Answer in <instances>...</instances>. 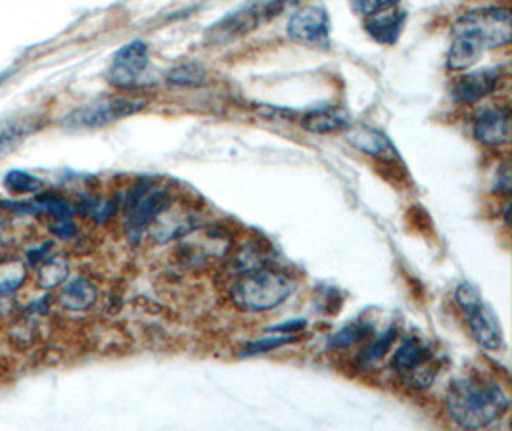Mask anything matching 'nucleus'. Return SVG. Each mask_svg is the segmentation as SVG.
I'll return each mask as SVG.
<instances>
[{"label":"nucleus","instance_id":"obj_1","mask_svg":"<svg viewBox=\"0 0 512 431\" xmlns=\"http://www.w3.org/2000/svg\"><path fill=\"white\" fill-rule=\"evenodd\" d=\"M453 41L447 52V69H470L486 50L511 43V10L486 6L470 10L453 23Z\"/></svg>","mask_w":512,"mask_h":431},{"label":"nucleus","instance_id":"obj_2","mask_svg":"<svg viewBox=\"0 0 512 431\" xmlns=\"http://www.w3.org/2000/svg\"><path fill=\"white\" fill-rule=\"evenodd\" d=\"M447 410L453 422L465 430H482L501 420L511 407L509 395L495 382L466 378L447 393Z\"/></svg>","mask_w":512,"mask_h":431},{"label":"nucleus","instance_id":"obj_3","mask_svg":"<svg viewBox=\"0 0 512 431\" xmlns=\"http://www.w3.org/2000/svg\"><path fill=\"white\" fill-rule=\"evenodd\" d=\"M294 292V284L284 274L256 269L244 274L233 288V303L248 313H265L284 303Z\"/></svg>","mask_w":512,"mask_h":431},{"label":"nucleus","instance_id":"obj_4","mask_svg":"<svg viewBox=\"0 0 512 431\" xmlns=\"http://www.w3.org/2000/svg\"><path fill=\"white\" fill-rule=\"evenodd\" d=\"M300 0H256L240 10H236L231 16L217 23L210 29L211 41L215 43H229L234 39H240L267 23L279 20L282 14L294 12Z\"/></svg>","mask_w":512,"mask_h":431},{"label":"nucleus","instance_id":"obj_5","mask_svg":"<svg viewBox=\"0 0 512 431\" xmlns=\"http://www.w3.org/2000/svg\"><path fill=\"white\" fill-rule=\"evenodd\" d=\"M146 100L139 96H108L98 98L89 104H83L75 108L66 119L64 127L68 129H100L106 125H112L119 119L139 114L146 108Z\"/></svg>","mask_w":512,"mask_h":431},{"label":"nucleus","instance_id":"obj_6","mask_svg":"<svg viewBox=\"0 0 512 431\" xmlns=\"http://www.w3.org/2000/svg\"><path fill=\"white\" fill-rule=\"evenodd\" d=\"M455 299L466 313L468 328L484 349L488 351H501L505 345V334L501 322L493 309L482 299L480 292L472 284H461L455 290Z\"/></svg>","mask_w":512,"mask_h":431},{"label":"nucleus","instance_id":"obj_7","mask_svg":"<svg viewBox=\"0 0 512 431\" xmlns=\"http://www.w3.org/2000/svg\"><path fill=\"white\" fill-rule=\"evenodd\" d=\"M434 353L420 338H407L392 357V368L409 386L426 387L434 380Z\"/></svg>","mask_w":512,"mask_h":431},{"label":"nucleus","instance_id":"obj_8","mask_svg":"<svg viewBox=\"0 0 512 431\" xmlns=\"http://www.w3.org/2000/svg\"><path fill=\"white\" fill-rule=\"evenodd\" d=\"M150 66V48L144 41L121 46L108 69V83L121 91L137 89Z\"/></svg>","mask_w":512,"mask_h":431},{"label":"nucleus","instance_id":"obj_9","mask_svg":"<svg viewBox=\"0 0 512 431\" xmlns=\"http://www.w3.org/2000/svg\"><path fill=\"white\" fill-rule=\"evenodd\" d=\"M169 207V196L162 188L137 186L127 196V228L131 234H140L150 227Z\"/></svg>","mask_w":512,"mask_h":431},{"label":"nucleus","instance_id":"obj_10","mask_svg":"<svg viewBox=\"0 0 512 431\" xmlns=\"http://www.w3.org/2000/svg\"><path fill=\"white\" fill-rule=\"evenodd\" d=\"M288 37L300 45H325L330 37V18L323 6H303L292 12L288 25Z\"/></svg>","mask_w":512,"mask_h":431},{"label":"nucleus","instance_id":"obj_11","mask_svg":"<svg viewBox=\"0 0 512 431\" xmlns=\"http://www.w3.org/2000/svg\"><path fill=\"white\" fill-rule=\"evenodd\" d=\"M472 135L484 146H505L511 140V110L505 106H486L472 119Z\"/></svg>","mask_w":512,"mask_h":431},{"label":"nucleus","instance_id":"obj_12","mask_svg":"<svg viewBox=\"0 0 512 431\" xmlns=\"http://www.w3.org/2000/svg\"><path fill=\"white\" fill-rule=\"evenodd\" d=\"M27 259H29L27 263L35 267L37 286L41 290L58 288L62 282H66L70 274V263L66 261V257L52 250V244H43L29 250Z\"/></svg>","mask_w":512,"mask_h":431},{"label":"nucleus","instance_id":"obj_13","mask_svg":"<svg viewBox=\"0 0 512 431\" xmlns=\"http://www.w3.org/2000/svg\"><path fill=\"white\" fill-rule=\"evenodd\" d=\"M501 77H503L501 69L497 68L478 69V71L466 73L465 77H461L455 83L451 96L461 106H472L484 100L491 92H495Z\"/></svg>","mask_w":512,"mask_h":431},{"label":"nucleus","instance_id":"obj_14","mask_svg":"<svg viewBox=\"0 0 512 431\" xmlns=\"http://www.w3.org/2000/svg\"><path fill=\"white\" fill-rule=\"evenodd\" d=\"M39 127L41 119L29 112L0 119V158H6L18 150L27 138L37 133Z\"/></svg>","mask_w":512,"mask_h":431},{"label":"nucleus","instance_id":"obj_15","mask_svg":"<svg viewBox=\"0 0 512 431\" xmlns=\"http://www.w3.org/2000/svg\"><path fill=\"white\" fill-rule=\"evenodd\" d=\"M346 140L351 146L367 156L376 159H384V161H396L399 159L394 144L390 142V138L384 133H380L378 129H373L369 125H355L346 129Z\"/></svg>","mask_w":512,"mask_h":431},{"label":"nucleus","instance_id":"obj_16","mask_svg":"<svg viewBox=\"0 0 512 431\" xmlns=\"http://www.w3.org/2000/svg\"><path fill=\"white\" fill-rule=\"evenodd\" d=\"M405 22H407V14L403 10H397L396 6L365 18L363 25H365V31L371 35V39H374L378 45L392 46L399 41Z\"/></svg>","mask_w":512,"mask_h":431},{"label":"nucleus","instance_id":"obj_17","mask_svg":"<svg viewBox=\"0 0 512 431\" xmlns=\"http://www.w3.org/2000/svg\"><path fill=\"white\" fill-rule=\"evenodd\" d=\"M300 127L307 133L313 135H334L340 131H346L350 127L348 115L332 110V108H319V110H309L298 117Z\"/></svg>","mask_w":512,"mask_h":431},{"label":"nucleus","instance_id":"obj_18","mask_svg":"<svg viewBox=\"0 0 512 431\" xmlns=\"http://www.w3.org/2000/svg\"><path fill=\"white\" fill-rule=\"evenodd\" d=\"M96 286L91 280L77 276L66 282L58 294V301L68 311H87L96 303Z\"/></svg>","mask_w":512,"mask_h":431},{"label":"nucleus","instance_id":"obj_19","mask_svg":"<svg viewBox=\"0 0 512 431\" xmlns=\"http://www.w3.org/2000/svg\"><path fill=\"white\" fill-rule=\"evenodd\" d=\"M27 280V263L18 257L0 259V297L16 294Z\"/></svg>","mask_w":512,"mask_h":431},{"label":"nucleus","instance_id":"obj_20","mask_svg":"<svg viewBox=\"0 0 512 431\" xmlns=\"http://www.w3.org/2000/svg\"><path fill=\"white\" fill-rule=\"evenodd\" d=\"M4 188L14 194V196H29V194H39L45 188V182L33 173L24 171V169H12L4 175Z\"/></svg>","mask_w":512,"mask_h":431},{"label":"nucleus","instance_id":"obj_21","mask_svg":"<svg viewBox=\"0 0 512 431\" xmlns=\"http://www.w3.org/2000/svg\"><path fill=\"white\" fill-rule=\"evenodd\" d=\"M167 81L177 87H202L208 83V73L196 62L179 64L167 73Z\"/></svg>","mask_w":512,"mask_h":431},{"label":"nucleus","instance_id":"obj_22","mask_svg":"<svg viewBox=\"0 0 512 431\" xmlns=\"http://www.w3.org/2000/svg\"><path fill=\"white\" fill-rule=\"evenodd\" d=\"M396 336L397 334L394 328H392V330H386L378 340L374 341L369 349L363 351L361 363L365 364V366H373V364L378 363V361H382V359L388 355L392 343L396 341Z\"/></svg>","mask_w":512,"mask_h":431},{"label":"nucleus","instance_id":"obj_23","mask_svg":"<svg viewBox=\"0 0 512 431\" xmlns=\"http://www.w3.org/2000/svg\"><path fill=\"white\" fill-rule=\"evenodd\" d=\"M369 334H371V328H369L367 324H363V322H359V324H350V326L342 328L338 334H334V336H332L330 345H332V347H350L353 343H357V341L367 338Z\"/></svg>","mask_w":512,"mask_h":431},{"label":"nucleus","instance_id":"obj_24","mask_svg":"<svg viewBox=\"0 0 512 431\" xmlns=\"http://www.w3.org/2000/svg\"><path fill=\"white\" fill-rule=\"evenodd\" d=\"M296 340V334H286V336H271V338H263V340L254 341L246 347L244 355H259V353H269L273 349H279L286 343H292Z\"/></svg>","mask_w":512,"mask_h":431},{"label":"nucleus","instance_id":"obj_25","mask_svg":"<svg viewBox=\"0 0 512 431\" xmlns=\"http://www.w3.org/2000/svg\"><path fill=\"white\" fill-rule=\"evenodd\" d=\"M399 2L401 0H351L353 10L357 14H361L363 18H369L373 14H378V12L396 8V6H399Z\"/></svg>","mask_w":512,"mask_h":431}]
</instances>
